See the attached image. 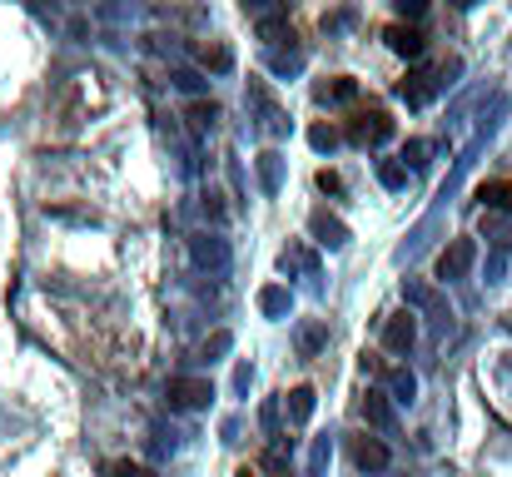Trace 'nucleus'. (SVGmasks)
I'll use <instances>...</instances> for the list:
<instances>
[{"label":"nucleus","instance_id":"1","mask_svg":"<svg viewBox=\"0 0 512 477\" xmlns=\"http://www.w3.org/2000/svg\"><path fill=\"white\" fill-rule=\"evenodd\" d=\"M388 135H393V120H388L383 110L353 114V120H349V129H343V139H353V145H383Z\"/></svg>","mask_w":512,"mask_h":477},{"label":"nucleus","instance_id":"2","mask_svg":"<svg viewBox=\"0 0 512 477\" xmlns=\"http://www.w3.org/2000/svg\"><path fill=\"white\" fill-rule=\"evenodd\" d=\"M473 259H477L473 238H453L448 249L437 254V278H462L468 269H473Z\"/></svg>","mask_w":512,"mask_h":477},{"label":"nucleus","instance_id":"3","mask_svg":"<svg viewBox=\"0 0 512 477\" xmlns=\"http://www.w3.org/2000/svg\"><path fill=\"white\" fill-rule=\"evenodd\" d=\"M214 398V383L209 378H175V383H169V408H204V403Z\"/></svg>","mask_w":512,"mask_h":477},{"label":"nucleus","instance_id":"4","mask_svg":"<svg viewBox=\"0 0 512 477\" xmlns=\"http://www.w3.org/2000/svg\"><path fill=\"white\" fill-rule=\"evenodd\" d=\"M349 452H353V467H363V473H383L388 467V448L378 438H368V433H353Z\"/></svg>","mask_w":512,"mask_h":477},{"label":"nucleus","instance_id":"5","mask_svg":"<svg viewBox=\"0 0 512 477\" xmlns=\"http://www.w3.org/2000/svg\"><path fill=\"white\" fill-rule=\"evenodd\" d=\"M413 339H418V324H413V309H398V314H388V324H383V343L393 353H408L413 348Z\"/></svg>","mask_w":512,"mask_h":477},{"label":"nucleus","instance_id":"6","mask_svg":"<svg viewBox=\"0 0 512 477\" xmlns=\"http://www.w3.org/2000/svg\"><path fill=\"white\" fill-rule=\"evenodd\" d=\"M309 229H313V238H319V244H328V249H343V244H349V224H343V219H334L328 209H313V214H309Z\"/></svg>","mask_w":512,"mask_h":477},{"label":"nucleus","instance_id":"7","mask_svg":"<svg viewBox=\"0 0 512 477\" xmlns=\"http://www.w3.org/2000/svg\"><path fill=\"white\" fill-rule=\"evenodd\" d=\"M194 259H200V264L224 269V264H229V249H224V238H219V234H194Z\"/></svg>","mask_w":512,"mask_h":477},{"label":"nucleus","instance_id":"8","mask_svg":"<svg viewBox=\"0 0 512 477\" xmlns=\"http://www.w3.org/2000/svg\"><path fill=\"white\" fill-rule=\"evenodd\" d=\"M483 209H512V179H492V184L477 189Z\"/></svg>","mask_w":512,"mask_h":477},{"label":"nucleus","instance_id":"9","mask_svg":"<svg viewBox=\"0 0 512 477\" xmlns=\"http://www.w3.org/2000/svg\"><path fill=\"white\" fill-rule=\"evenodd\" d=\"M200 60L209 65L214 75H224V70H234V51H229V45H219V40H209V45H200Z\"/></svg>","mask_w":512,"mask_h":477},{"label":"nucleus","instance_id":"10","mask_svg":"<svg viewBox=\"0 0 512 477\" xmlns=\"http://www.w3.org/2000/svg\"><path fill=\"white\" fill-rule=\"evenodd\" d=\"M388 45H393L398 55H408V60L413 55H423V35H418V30H403V26L388 30Z\"/></svg>","mask_w":512,"mask_h":477},{"label":"nucleus","instance_id":"11","mask_svg":"<svg viewBox=\"0 0 512 477\" xmlns=\"http://www.w3.org/2000/svg\"><path fill=\"white\" fill-rule=\"evenodd\" d=\"M388 388H393V403H413V393H418V378H413L408 368H388Z\"/></svg>","mask_w":512,"mask_h":477},{"label":"nucleus","instance_id":"12","mask_svg":"<svg viewBox=\"0 0 512 477\" xmlns=\"http://www.w3.org/2000/svg\"><path fill=\"white\" fill-rule=\"evenodd\" d=\"M324 343H328V324H303L299 328V353H303V358H313Z\"/></svg>","mask_w":512,"mask_h":477},{"label":"nucleus","instance_id":"13","mask_svg":"<svg viewBox=\"0 0 512 477\" xmlns=\"http://www.w3.org/2000/svg\"><path fill=\"white\" fill-rule=\"evenodd\" d=\"M313 418V388H294L288 393V423H309Z\"/></svg>","mask_w":512,"mask_h":477},{"label":"nucleus","instance_id":"14","mask_svg":"<svg viewBox=\"0 0 512 477\" xmlns=\"http://www.w3.org/2000/svg\"><path fill=\"white\" fill-rule=\"evenodd\" d=\"M313 95H319V100H353L358 85H353L349 75H338V80H328V85H313Z\"/></svg>","mask_w":512,"mask_h":477},{"label":"nucleus","instance_id":"15","mask_svg":"<svg viewBox=\"0 0 512 477\" xmlns=\"http://www.w3.org/2000/svg\"><path fill=\"white\" fill-rule=\"evenodd\" d=\"M363 418H368L374 427H393V413H388L383 393H368V398H363Z\"/></svg>","mask_w":512,"mask_h":477},{"label":"nucleus","instance_id":"16","mask_svg":"<svg viewBox=\"0 0 512 477\" xmlns=\"http://www.w3.org/2000/svg\"><path fill=\"white\" fill-rule=\"evenodd\" d=\"M259 309L269 318H279V314H288V289H279V284H269V289L259 293Z\"/></svg>","mask_w":512,"mask_h":477},{"label":"nucleus","instance_id":"17","mask_svg":"<svg viewBox=\"0 0 512 477\" xmlns=\"http://www.w3.org/2000/svg\"><path fill=\"white\" fill-rule=\"evenodd\" d=\"M403 299H408V303H423V309H433V314H443V299H437L428 284H403Z\"/></svg>","mask_w":512,"mask_h":477},{"label":"nucleus","instance_id":"18","mask_svg":"<svg viewBox=\"0 0 512 477\" xmlns=\"http://www.w3.org/2000/svg\"><path fill=\"white\" fill-rule=\"evenodd\" d=\"M214 120H219V105H214V100H194V105H189V125H194V129H209Z\"/></svg>","mask_w":512,"mask_h":477},{"label":"nucleus","instance_id":"19","mask_svg":"<svg viewBox=\"0 0 512 477\" xmlns=\"http://www.w3.org/2000/svg\"><path fill=\"white\" fill-rule=\"evenodd\" d=\"M428 154H433V139H408L403 145V164H413V169H423Z\"/></svg>","mask_w":512,"mask_h":477},{"label":"nucleus","instance_id":"20","mask_svg":"<svg viewBox=\"0 0 512 477\" xmlns=\"http://www.w3.org/2000/svg\"><path fill=\"white\" fill-rule=\"evenodd\" d=\"M428 95H433V75H423V70H418V75H413L408 85H403V100H413V105H423Z\"/></svg>","mask_w":512,"mask_h":477},{"label":"nucleus","instance_id":"21","mask_svg":"<svg viewBox=\"0 0 512 477\" xmlns=\"http://www.w3.org/2000/svg\"><path fill=\"white\" fill-rule=\"evenodd\" d=\"M328 438H313V452H309V477H324L328 473Z\"/></svg>","mask_w":512,"mask_h":477},{"label":"nucleus","instance_id":"22","mask_svg":"<svg viewBox=\"0 0 512 477\" xmlns=\"http://www.w3.org/2000/svg\"><path fill=\"white\" fill-rule=\"evenodd\" d=\"M338 139H343V135H338L334 125H313V129H309V145H313V150H334Z\"/></svg>","mask_w":512,"mask_h":477},{"label":"nucleus","instance_id":"23","mask_svg":"<svg viewBox=\"0 0 512 477\" xmlns=\"http://www.w3.org/2000/svg\"><path fill=\"white\" fill-rule=\"evenodd\" d=\"M259 175H264V189H279V154H259Z\"/></svg>","mask_w":512,"mask_h":477},{"label":"nucleus","instance_id":"24","mask_svg":"<svg viewBox=\"0 0 512 477\" xmlns=\"http://www.w3.org/2000/svg\"><path fill=\"white\" fill-rule=\"evenodd\" d=\"M378 179H383L388 189H398V184H403V179H408V175H403V164H378Z\"/></svg>","mask_w":512,"mask_h":477},{"label":"nucleus","instance_id":"25","mask_svg":"<svg viewBox=\"0 0 512 477\" xmlns=\"http://www.w3.org/2000/svg\"><path fill=\"white\" fill-rule=\"evenodd\" d=\"M319 189H324V194H343V179H338L334 169H319Z\"/></svg>","mask_w":512,"mask_h":477},{"label":"nucleus","instance_id":"26","mask_svg":"<svg viewBox=\"0 0 512 477\" xmlns=\"http://www.w3.org/2000/svg\"><path fill=\"white\" fill-rule=\"evenodd\" d=\"M110 477H154V473H145L139 463H114V467H110Z\"/></svg>","mask_w":512,"mask_h":477},{"label":"nucleus","instance_id":"27","mask_svg":"<svg viewBox=\"0 0 512 477\" xmlns=\"http://www.w3.org/2000/svg\"><path fill=\"white\" fill-rule=\"evenodd\" d=\"M229 348V333H214L209 343H204V358H214V353H224Z\"/></svg>","mask_w":512,"mask_h":477},{"label":"nucleus","instance_id":"28","mask_svg":"<svg viewBox=\"0 0 512 477\" xmlns=\"http://www.w3.org/2000/svg\"><path fill=\"white\" fill-rule=\"evenodd\" d=\"M284 30H288L284 20H264V26H259V35H264V40H279V35H284Z\"/></svg>","mask_w":512,"mask_h":477},{"label":"nucleus","instance_id":"29","mask_svg":"<svg viewBox=\"0 0 512 477\" xmlns=\"http://www.w3.org/2000/svg\"><path fill=\"white\" fill-rule=\"evenodd\" d=\"M234 477H264V473H254V467H239V473Z\"/></svg>","mask_w":512,"mask_h":477}]
</instances>
